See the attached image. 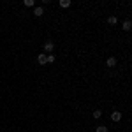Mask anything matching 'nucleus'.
Instances as JSON below:
<instances>
[{
    "label": "nucleus",
    "mask_w": 132,
    "mask_h": 132,
    "mask_svg": "<svg viewBox=\"0 0 132 132\" xmlns=\"http://www.w3.org/2000/svg\"><path fill=\"white\" fill-rule=\"evenodd\" d=\"M53 50H55V42H51V41L44 42V55H51Z\"/></svg>",
    "instance_id": "f257e3e1"
},
{
    "label": "nucleus",
    "mask_w": 132,
    "mask_h": 132,
    "mask_svg": "<svg viewBox=\"0 0 132 132\" xmlns=\"http://www.w3.org/2000/svg\"><path fill=\"white\" fill-rule=\"evenodd\" d=\"M37 63H39V65H46V63H48V55H44V53L37 55Z\"/></svg>",
    "instance_id": "f03ea898"
},
{
    "label": "nucleus",
    "mask_w": 132,
    "mask_h": 132,
    "mask_svg": "<svg viewBox=\"0 0 132 132\" xmlns=\"http://www.w3.org/2000/svg\"><path fill=\"white\" fill-rule=\"evenodd\" d=\"M34 14H35L37 18H41L42 14H44V7H42V5H35V7H34Z\"/></svg>",
    "instance_id": "7ed1b4c3"
},
{
    "label": "nucleus",
    "mask_w": 132,
    "mask_h": 132,
    "mask_svg": "<svg viewBox=\"0 0 132 132\" xmlns=\"http://www.w3.org/2000/svg\"><path fill=\"white\" fill-rule=\"evenodd\" d=\"M116 58H114V56H108V60H106V65H108V67H109V69H113V67H114V65H116Z\"/></svg>",
    "instance_id": "20e7f679"
},
{
    "label": "nucleus",
    "mask_w": 132,
    "mask_h": 132,
    "mask_svg": "<svg viewBox=\"0 0 132 132\" xmlns=\"http://www.w3.org/2000/svg\"><path fill=\"white\" fill-rule=\"evenodd\" d=\"M111 120L113 122H122V113L120 111H113L111 113Z\"/></svg>",
    "instance_id": "39448f33"
},
{
    "label": "nucleus",
    "mask_w": 132,
    "mask_h": 132,
    "mask_svg": "<svg viewBox=\"0 0 132 132\" xmlns=\"http://www.w3.org/2000/svg\"><path fill=\"white\" fill-rule=\"evenodd\" d=\"M122 28H123L125 32H129V30H130V28H132V23H130V20H125V21H123V23H122Z\"/></svg>",
    "instance_id": "423d86ee"
},
{
    "label": "nucleus",
    "mask_w": 132,
    "mask_h": 132,
    "mask_svg": "<svg viewBox=\"0 0 132 132\" xmlns=\"http://www.w3.org/2000/svg\"><path fill=\"white\" fill-rule=\"evenodd\" d=\"M58 5H60L62 9H67V7H71V0H60Z\"/></svg>",
    "instance_id": "0eeeda50"
},
{
    "label": "nucleus",
    "mask_w": 132,
    "mask_h": 132,
    "mask_svg": "<svg viewBox=\"0 0 132 132\" xmlns=\"http://www.w3.org/2000/svg\"><path fill=\"white\" fill-rule=\"evenodd\" d=\"M108 23H109V25H116V23H118V18H116V16H109V18H108Z\"/></svg>",
    "instance_id": "6e6552de"
},
{
    "label": "nucleus",
    "mask_w": 132,
    "mask_h": 132,
    "mask_svg": "<svg viewBox=\"0 0 132 132\" xmlns=\"http://www.w3.org/2000/svg\"><path fill=\"white\" fill-rule=\"evenodd\" d=\"M95 132H108V127H106V125H97Z\"/></svg>",
    "instance_id": "1a4fd4ad"
},
{
    "label": "nucleus",
    "mask_w": 132,
    "mask_h": 132,
    "mask_svg": "<svg viewBox=\"0 0 132 132\" xmlns=\"http://www.w3.org/2000/svg\"><path fill=\"white\" fill-rule=\"evenodd\" d=\"M101 116H102V111H101V109H95V111H93V118H95V120H99Z\"/></svg>",
    "instance_id": "9d476101"
},
{
    "label": "nucleus",
    "mask_w": 132,
    "mask_h": 132,
    "mask_svg": "<svg viewBox=\"0 0 132 132\" xmlns=\"http://www.w3.org/2000/svg\"><path fill=\"white\" fill-rule=\"evenodd\" d=\"M25 7H35V2L34 0H25Z\"/></svg>",
    "instance_id": "9b49d317"
},
{
    "label": "nucleus",
    "mask_w": 132,
    "mask_h": 132,
    "mask_svg": "<svg viewBox=\"0 0 132 132\" xmlns=\"http://www.w3.org/2000/svg\"><path fill=\"white\" fill-rule=\"evenodd\" d=\"M55 60H56V56H55L53 53H51V55H48V63H53Z\"/></svg>",
    "instance_id": "f8f14e48"
}]
</instances>
